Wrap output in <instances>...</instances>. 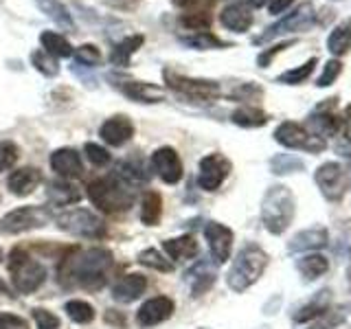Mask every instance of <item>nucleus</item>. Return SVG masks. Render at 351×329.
<instances>
[{
	"mask_svg": "<svg viewBox=\"0 0 351 329\" xmlns=\"http://www.w3.org/2000/svg\"><path fill=\"white\" fill-rule=\"evenodd\" d=\"M235 125L239 127H261L268 123V114L263 112L261 108H255V106H241L237 108L233 117H230Z\"/></svg>",
	"mask_w": 351,
	"mask_h": 329,
	"instance_id": "obj_29",
	"label": "nucleus"
},
{
	"mask_svg": "<svg viewBox=\"0 0 351 329\" xmlns=\"http://www.w3.org/2000/svg\"><path fill=\"white\" fill-rule=\"evenodd\" d=\"M42 182V173L36 167H22L11 171V175L7 178V186L9 191L18 195V197H25L29 193H33L38 189V184Z\"/></svg>",
	"mask_w": 351,
	"mask_h": 329,
	"instance_id": "obj_20",
	"label": "nucleus"
},
{
	"mask_svg": "<svg viewBox=\"0 0 351 329\" xmlns=\"http://www.w3.org/2000/svg\"><path fill=\"white\" fill-rule=\"evenodd\" d=\"M66 314H69V318H71L73 323H77V325L93 323L95 316H97L95 314V307L90 303H86V301H80V299L66 303Z\"/></svg>",
	"mask_w": 351,
	"mask_h": 329,
	"instance_id": "obj_34",
	"label": "nucleus"
},
{
	"mask_svg": "<svg viewBox=\"0 0 351 329\" xmlns=\"http://www.w3.org/2000/svg\"><path fill=\"white\" fill-rule=\"evenodd\" d=\"M51 167H53V171L64 175V180L66 178H80V175L84 173L80 151H75L71 147H62L58 151H53L51 154Z\"/></svg>",
	"mask_w": 351,
	"mask_h": 329,
	"instance_id": "obj_18",
	"label": "nucleus"
},
{
	"mask_svg": "<svg viewBox=\"0 0 351 329\" xmlns=\"http://www.w3.org/2000/svg\"><path fill=\"white\" fill-rule=\"evenodd\" d=\"M327 230L325 228H310V230H303V233L296 235L290 241V250L292 252H299V250H316V248H323L327 246Z\"/></svg>",
	"mask_w": 351,
	"mask_h": 329,
	"instance_id": "obj_26",
	"label": "nucleus"
},
{
	"mask_svg": "<svg viewBox=\"0 0 351 329\" xmlns=\"http://www.w3.org/2000/svg\"><path fill=\"white\" fill-rule=\"evenodd\" d=\"M0 259H3V250H0Z\"/></svg>",
	"mask_w": 351,
	"mask_h": 329,
	"instance_id": "obj_57",
	"label": "nucleus"
},
{
	"mask_svg": "<svg viewBox=\"0 0 351 329\" xmlns=\"http://www.w3.org/2000/svg\"><path fill=\"white\" fill-rule=\"evenodd\" d=\"M292 3H294V0H270V3H268V11H270L272 16H279V14H283V11L288 9Z\"/></svg>",
	"mask_w": 351,
	"mask_h": 329,
	"instance_id": "obj_49",
	"label": "nucleus"
},
{
	"mask_svg": "<svg viewBox=\"0 0 351 329\" xmlns=\"http://www.w3.org/2000/svg\"><path fill=\"white\" fill-rule=\"evenodd\" d=\"M152 169L158 173V178L167 184H176L182 180V160L171 147H160L152 154Z\"/></svg>",
	"mask_w": 351,
	"mask_h": 329,
	"instance_id": "obj_13",
	"label": "nucleus"
},
{
	"mask_svg": "<svg viewBox=\"0 0 351 329\" xmlns=\"http://www.w3.org/2000/svg\"><path fill=\"white\" fill-rule=\"evenodd\" d=\"M9 274L20 294H33L47 281V268L33 259L25 248H14L9 255Z\"/></svg>",
	"mask_w": 351,
	"mask_h": 329,
	"instance_id": "obj_5",
	"label": "nucleus"
},
{
	"mask_svg": "<svg viewBox=\"0 0 351 329\" xmlns=\"http://www.w3.org/2000/svg\"><path fill=\"white\" fill-rule=\"evenodd\" d=\"M274 141L281 143V145L288 149H301L310 154H318L325 149V141L321 136H316L314 132H307L299 123H292V121H285V123L277 127Z\"/></svg>",
	"mask_w": 351,
	"mask_h": 329,
	"instance_id": "obj_9",
	"label": "nucleus"
},
{
	"mask_svg": "<svg viewBox=\"0 0 351 329\" xmlns=\"http://www.w3.org/2000/svg\"><path fill=\"white\" fill-rule=\"evenodd\" d=\"M49 219L51 215L44 206H18L3 217L0 230H3L5 235H18V233H25V230L44 226Z\"/></svg>",
	"mask_w": 351,
	"mask_h": 329,
	"instance_id": "obj_10",
	"label": "nucleus"
},
{
	"mask_svg": "<svg viewBox=\"0 0 351 329\" xmlns=\"http://www.w3.org/2000/svg\"><path fill=\"white\" fill-rule=\"evenodd\" d=\"M294 217V195L288 186H270L268 193L263 195L261 204V219L272 235H281L288 230Z\"/></svg>",
	"mask_w": 351,
	"mask_h": 329,
	"instance_id": "obj_4",
	"label": "nucleus"
},
{
	"mask_svg": "<svg viewBox=\"0 0 351 329\" xmlns=\"http://www.w3.org/2000/svg\"><path fill=\"white\" fill-rule=\"evenodd\" d=\"M340 71H343V64H340L338 60H329V62L325 64V69H323V75L318 77L316 86H318V88H327V86H332V84L338 80Z\"/></svg>",
	"mask_w": 351,
	"mask_h": 329,
	"instance_id": "obj_43",
	"label": "nucleus"
},
{
	"mask_svg": "<svg viewBox=\"0 0 351 329\" xmlns=\"http://www.w3.org/2000/svg\"><path fill=\"white\" fill-rule=\"evenodd\" d=\"M193 3H197V0H173V5H178V7H191Z\"/></svg>",
	"mask_w": 351,
	"mask_h": 329,
	"instance_id": "obj_51",
	"label": "nucleus"
},
{
	"mask_svg": "<svg viewBox=\"0 0 351 329\" xmlns=\"http://www.w3.org/2000/svg\"><path fill=\"white\" fill-rule=\"evenodd\" d=\"M75 60L77 64L95 69V66L101 62V51H99L95 44H82L80 49H75Z\"/></svg>",
	"mask_w": 351,
	"mask_h": 329,
	"instance_id": "obj_38",
	"label": "nucleus"
},
{
	"mask_svg": "<svg viewBox=\"0 0 351 329\" xmlns=\"http://www.w3.org/2000/svg\"><path fill=\"white\" fill-rule=\"evenodd\" d=\"M33 318H36V325L40 329H58L60 327V318L49 310H42V307H36V310H33Z\"/></svg>",
	"mask_w": 351,
	"mask_h": 329,
	"instance_id": "obj_44",
	"label": "nucleus"
},
{
	"mask_svg": "<svg viewBox=\"0 0 351 329\" xmlns=\"http://www.w3.org/2000/svg\"><path fill=\"white\" fill-rule=\"evenodd\" d=\"M349 257H351V250H349ZM349 283H351V261H349Z\"/></svg>",
	"mask_w": 351,
	"mask_h": 329,
	"instance_id": "obj_56",
	"label": "nucleus"
},
{
	"mask_svg": "<svg viewBox=\"0 0 351 329\" xmlns=\"http://www.w3.org/2000/svg\"><path fill=\"white\" fill-rule=\"evenodd\" d=\"M173 310L176 305L169 296H156V299H149L147 303L141 305V310L136 312V323L141 327H154L171 318Z\"/></svg>",
	"mask_w": 351,
	"mask_h": 329,
	"instance_id": "obj_15",
	"label": "nucleus"
},
{
	"mask_svg": "<svg viewBox=\"0 0 351 329\" xmlns=\"http://www.w3.org/2000/svg\"><path fill=\"white\" fill-rule=\"evenodd\" d=\"M20 158V149L16 143L11 141H0V173L11 169Z\"/></svg>",
	"mask_w": 351,
	"mask_h": 329,
	"instance_id": "obj_39",
	"label": "nucleus"
},
{
	"mask_svg": "<svg viewBox=\"0 0 351 329\" xmlns=\"http://www.w3.org/2000/svg\"><path fill=\"white\" fill-rule=\"evenodd\" d=\"M36 5L40 7L44 16H49L55 22V25H60L62 29H69V31L75 29L73 16L69 14V9H66L60 0H36Z\"/></svg>",
	"mask_w": 351,
	"mask_h": 329,
	"instance_id": "obj_27",
	"label": "nucleus"
},
{
	"mask_svg": "<svg viewBox=\"0 0 351 329\" xmlns=\"http://www.w3.org/2000/svg\"><path fill=\"white\" fill-rule=\"evenodd\" d=\"M180 42L184 44V47L195 49V51H208V49H224V47H228L224 40L215 38L211 31H197V33H191V36H182Z\"/></svg>",
	"mask_w": 351,
	"mask_h": 329,
	"instance_id": "obj_30",
	"label": "nucleus"
},
{
	"mask_svg": "<svg viewBox=\"0 0 351 329\" xmlns=\"http://www.w3.org/2000/svg\"><path fill=\"white\" fill-rule=\"evenodd\" d=\"M292 44H294V40H288V42H281V44H277V47H272V49H268V51H263V53L259 55V58H257V64L263 69V66H268V64L272 62L274 55L281 53V51H285L288 47H292Z\"/></svg>",
	"mask_w": 351,
	"mask_h": 329,
	"instance_id": "obj_47",
	"label": "nucleus"
},
{
	"mask_svg": "<svg viewBox=\"0 0 351 329\" xmlns=\"http://www.w3.org/2000/svg\"><path fill=\"white\" fill-rule=\"evenodd\" d=\"M252 11L248 5L244 3H235V5H228L222 9V14H219V22H222V27L233 31V33H246L250 27H252Z\"/></svg>",
	"mask_w": 351,
	"mask_h": 329,
	"instance_id": "obj_19",
	"label": "nucleus"
},
{
	"mask_svg": "<svg viewBox=\"0 0 351 329\" xmlns=\"http://www.w3.org/2000/svg\"><path fill=\"white\" fill-rule=\"evenodd\" d=\"M40 44H42V51H47L49 55H53L55 60L58 58H71L75 53L73 44L66 40L62 33H55V31H42L40 33Z\"/></svg>",
	"mask_w": 351,
	"mask_h": 329,
	"instance_id": "obj_25",
	"label": "nucleus"
},
{
	"mask_svg": "<svg viewBox=\"0 0 351 329\" xmlns=\"http://www.w3.org/2000/svg\"><path fill=\"white\" fill-rule=\"evenodd\" d=\"M162 215V200L156 191H147L143 195V206H141V219L143 224L147 226H156L160 222Z\"/></svg>",
	"mask_w": 351,
	"mask_h": 329,
	"instance_id": "obj_32",
	"label": "nucleus"
},
{
	"mask_svg": "<svg viewBox=\"0 0 351 329\" xmlns=\"http://www.w3.org/2000/svg\"><path fill=\"white\" fill-rule=\"evenodd\" d=\"M31 64H33V69H36L38 73H42L44 77H55L60 73L58 60H55L53 55H49L47 51H42V49L31 53Z\"/></svg>",
	"mask_w": 351,
	"mask_h": 329,
	"instance_id": "obj_35",
	"label": "nucleus"
},
{
	"mask_svg": "<svg viewBox=\"0 0 351 329\" xmlns=\"http://www.w3.org/2000/svg\"><path fill=\"white\" fill-rule=\"evenodd\" d=\"M327 268H329L327 259L323 255H316V252H314V255L301 257V261H299V270H301V274H303L307 281L318 279L321 274L327 272Z\"/></svg>",
	"mask_w": 351,
	"mask_h": 329,
	"instance_id": "obj_33",
	"label": "nucleus"
},
{
	"mask_svg": "<svg viewBox=\"0 0 351 329\" xmlns=\"http://www.w3.org/2000/svg\"><path fill=\"white\" fill-rule=\"evenodd\" d=\"M266 3H270V0H248V7H263Z\"/></svg>",
	"mask_w": 351,
	"mask_h": 329,
	"instance_id": "obj_52",
	"label": "nucleus"
},
{
	"mask_svg": "<svg viewBox=\"0 0 351 329\" xmlns=\"http://www.w3.org/2000/svg\"><path fill=\"white\" fill-rule=\"evenodd\" d=\"M147 290V279L143 274H125L112 288V299L119 303H132Z\"/></svg>",
	"mask_w": 351,
	"mask_h": 329,
	"instance_id": "obj_21",
	"label": "nucleus"
},
{
	"mask_svg": "<svg viewBox=\"0 0 351 329\" xmlns=\"http://www.w3.org/2000/svg\"><path fill=\"white\" fill-rule=\"evenodd\" d=\"M0 329H29V323L16 314H0Z\"/></svg>",
	"mask_w": 351,
	"mask_h": 329,
	"instance_id": "obj_46",
	"label": "nucleus"
},
{
	"mask_svg": "<svg viewBox=\"0 0 351 329\" xmlns=\"http://www.w3.org/2000/svg\"><path fill=\"white\" fill-rule=\"evenodd\" d=\"M143 42H145V38L143 36H128L121 40L117 47L112 49V53H110V64L112 66H119V69H128L130 66V60H132V55H134L141 47H143Z\"/></svg>",
	"mask_w": 351,
	"mask_h": 329,
	"instance_id": "obj_23",
	"label": "nucleus"
},
{
	"mask_svg": "<svg viewBox=\"0 0 351 329\" xmlns=\"http://www.w3.org/2000/svg\"><path fill=\"white\" fill-rule=\"evenodd\" d=\"M230 173V160L222 154H208L200 160V175H197V182L204 191H215L219 189Z\"/></svg>",
	"mask_w": 351,
	"mask_h": 329,
	"instance_id": "obj_12",
	"label": "nucleus"
},
{
	"mask_svg": "<svg viewBox=\"0 0 351 329\" xmlns=\"http://www.w3.org/2000/svg\"><path fill=\"white\" fill-rule=\"evenodd\" d=\"M268 266V255L257 244H248L239 250L233 266L226 274V283L233 292H244L252 283H257Z\"/></svg>",
	"mask_w": 351,
	"mask_h": 329,
	"instance_id": "obj_3",
	"label": "nucleus"
},
{
	"mask_svg": "<svg viewBox=\"0 0 351 329\" xmlns=\"http://www.w3.org/2000/svg\"><path fill=\"white\" fill-rule=\"evenodd\" d=\"M316 58H312V60H307L303 66H299V69H292V71H288V73H283V75H279L277 77V82L279 84H288V86H296V84H303L307 77L312 75V71H314V66H316Z\"/></svg>",
	"mask_w": 351,
	"mask_h": 329,
	"instance_id": "obj_37",
	"label": "nucleus"
},
{
	"mask_svg": "<svg viewBox=\"0 0 351 329\" xmlns=\"http://www.w3.org/2000/svg\"><path fill=\"white\" fill-rule=\"evenodd\" d=\"M180 22H182L186 29H191L193 33H197V31H208V25H211V20H208V16H204V14L184 16Z\"/></svg>",
	"mask_w": 351,
	"mask_h": 329,
	"instance_id": "obj_45",
	"label": "nucleus"
},
{
	"mask_svg": "<svg viewBox=\"0 0 351 329\" xmlns=\"http://www.w3.org/2000/svg\"><path fill=\"white\" fill-rule=\"evenodd\" d=\"M189 277H191L193 296H202L215 283V270L208 266V263H197V266L189 272Z\"/></svg>",
	"mask_w": 351,
	"mask_h": 329,
	"instance_id": "obj_31",
	"label": "nucleus"
},
{
	"mask_svg": "<svg viewBox=\"0 0 351 329\" xmlns=\"http://www.w3.org/2000/svg\"><path fill=\"white\" fill-rule=\"evenodd\" d=\"M259 95H261V90L257 86H252V84H244L237 93H233V97L241 99V101H250V97H259Z\"/></svg>",
	"mask_w": 351,
	"mask_h": 329,
	"instance_id": "obj_48",
	"label": "nucleus"
},
{
	"mask_svg": "<svg viewBox=\"0 0 351 329\" xmlns=\"http://www.w3.org/2000/svg\"><path fill=\"white\" fill-rule=\"evenodd\" d=\"M314 180L321 193L332 202H340L349 189V173L343 164L338 162H325L316 169Z\"/></svg>",
	"mask_w": 351,
	"mask_h": 329,
	"instance_id": "obj_11",
	"label": "nucleus"
},
{
	"mask_svg": "<svg viewBox=\"0 0 351 329\" xmlns=\"http://www.w3.org/2000/svg\"><path fill=\"white\" fill-rule=\"evenodd\" d=\"M327 49L332 55H336V58L349 53V49H351V18L345 20V22H340V25L332 33H329Z\"/></svg>",
	"mask_w": 351,
	"mask_h": 329,
	"instance_id": "obj_28",
	"label": "nucleus"
},
{
	"mask_svg": "<svg viewBox=\"0 0 351 329\" xmlns=\"http://www.w3.org/2000/svg\"><path fill=\"white\" fill-rule=\"evenodd\" d=\"M114 268L112 252L106 248H69L60 263V281L69 288L101 290Z\"/></svg>",
	"mask_w": 351,
	"mask_h": 329,
	"instance_id": "obj_1",
	"label": "nucleus"
},
{
	"mask_svg": "<svg viewBox=\"0 0 351 329\" xmlns=\"http://www.w3.org/2000/svg\"><path fill=\"white\" fill-rule=\"evenodd\" d=\"M99 136H101L108 145L121 147V145H125L132 136H134V123H132L130 117H125V114H114L101 125V130H99Z\"/></svg>",
	"mask_w": 351,
	"mask_h": 329,
	"instance_id": "obj_16",
	"label": "nucleus"
},
{
	"mask_svg": "<svg viewBox=\"0 0 351 329\" xmlns=\"http://www.w3.org/2000/svg\"><path fill=\"white\" fill-rule=\"evenodd\" d=\"M58 226L66 230V233L90 237V239H101L106 235V224L95 213L88 211V208H73V211L62 213L58 217Z\"/></svg>",
	"mask_w": 351,
	"mask_h": 329,
	"instance_id": "obj_8",
	"label": "nucleus"
},
{
	"mask_svg": "<svg viewBox=\"0 0 351 329\" xmlns=\"http://www.w3.org/2000/svg\"><path fill=\"white\" fill-rule=\"evenodd\" d=\"M345 117H347V119H345V121H347V125H349V130H351V106L345 110Z\"/></svg>",
	"mask_w": 351,
	"mask_h": 329,
	"instance_id": "obj_54",
	"label": "nucleus"
},
{
	"mask_svg": "<svg viewBox=\"0 0 351 329\" xmlns=\"http://www.w3.org/2000/svg\"><path fill=\"white\" fill-rule=\"evenodd\" d=\"M47 197H49V202L55 206H66V204L80 202L82 191L66 180H55V182H49V186H47Z\"/></svg>",
	"mask_w": 351,
	"mask_h": 329,
	"instance_id": "obj_22",
	"label": "nucleus"
},
{
	"mask_svg": "<svg viewBox=\"0 0 351 329\" xmlns=\"http://www.w3.org/2000/svg\"><path fill=\"white\" fill-rule=\"evenodd\" d=\"M316 22V14H314V5L312 3H301L299 7H296L292 14L283 16L279 22H274V25H270L266 31L261 33L259 38H255L252 42L255 44H266L274 38L279 36H285V33H296V31H305L310 29L312 25Z\"/></svg>",
	"mask_w": 351,
	"mask_h": 329,
	"instance_id": "obj_7",
	"label": "nucleus"
},
{
	"mask_svg": "<svg viewBox=\"0 0 351 329\" xmlns=\"http://www.w3.org/2000/svg\"><path fill=\"white\" fill-rule=\"evenodd\" d=\"M162 248L176 261H186V259H193L197 255V241H195L193 235H182V237H176V239H167V241H162Z\"/></svg>",
	"mask_w": 351,
	"mask_h": 329,
	"instance_id": "obj_24",
	"label": "nucleus"
},
{
	"mask_svg": "<svg viewBox=\"0 0 351 329\" xmlns=\"http://www.w3.org/2000/svg\"><path fill=\"white\" fill-rule=\"evenodd\" d=\"M165 84H167L176 95H180L184 99L195 103H213L215 99H219L222 95V88H219L217 82L211 80H195V77H184L176 71L165 69L162 71Z\"/></svg>",
	"mask_w": 351,
	"mask_h": 329,
	"instance_id": "obj_6",
	"label": "nucleus"
},
{
	"mask_svg": "<svg viewBox=\"0 0 351 329\" xmlns=\"http://www.w3.org/2000/svg\"><path fill=\"white\" fill-rule=\"evenodd\" d=\"M0 292H5V294H11V288L5 283V281H0Z\"/></svg>",
	"mask_w": 351,
	"mask_h": 329,
	"instance_id": "obj_53",
	"label": "nucleus"
},
{
	"mask_svg": "<svg viewBox=\"0 0 351 329\" xmlns=\"http://www.w3.org/2000/svg\"><path fill=\"white\" fill-rule=\"evenodd\" d=\"M303 169V162L288 154H281V156L272 158V171L274 173H290V171H299Z\"/></svg>",
	"mask_w": 351,
	"mask_h": 329,
	"instance_id": "obj_41",
	"label": "nucleus"
},
{
	"mask_svg": "<svg viewBox=\"0 0 351 329\" xmlns=\"http://www.w3.org/2000/svg\"><path fill=\"white\" fill-rule=\"evenodd\" d=\"M325 312H327V303H325V301H314V303H310V305L301 307V310L294 314V321H296V323H305V321H310V318L323 316Z\"/></svg>",
	"mask_w": 351,
	"mask_h": 329,
	"instance_id": "obj_42",
	"label": "nucleus"
},
{
	"mask_svg": "<svg viewBox=\"0 0 351 329\" xmlns=\"http://www.w3.org/2000/svg\"><path fill=\"white\" fill-rule=\"evenodd\" d=\"M310 329H329L327 325H314V327H310Z\"/></svg>",
	"mask_w": 351,
	"mask_h": 329,
	"instance_id": "obj_55",
	"label": "nucleus"
},
{
	"mask_svg": "<svg viewBox=\"0 0 351 329\" xmlns=\"http://www.w3.org/2000/svg\"><path fill=\"white\" fill-rule=\"evenodd\" d=\"M88 197L93 200V204L104 213H123L134 204L136 191L132 189V184L128 180L121 178L119 173L106 175V178L93 180L88 184Z\"/></svg>",
	"mask_w": 351,
	"mask_h": 329,
	"instance_id": "obj_2",
	"label": "nucleus"
},
{
	"mask_svg": "<svg viewBox=\"0 0 351 329\" xmlns=\"http://www.w3.org/2000/svg\"><path fill=\"white\" fill-rule=\"evenodd\" d=\"M119 90L128 99H132V101H138V103H158L165 99V90L160 86L147 84V82H136V80L119 82Z\"/></svg>",
	"mask_w": 351,
	"mask_h": 329,
	"instance_id": "obj_17",
	"label": "nucleus"
},
{
	"mask_svg": "<svg viewBox=\"0 0 351 329\" xmlns=\"http://www.w3.org/2000/svg\"><path fill=\"white\" fill-rule=\"evenodd\" d=\"M141 266H145V268H152V270H158V272H171L173 266H171V261L169 259H165L158 250H154V248H147V250H143L138 252V259H136Z\"/></svg>",
	"mask_w": 351,
	"mask_h": 329,
	"instance_id": "obj_36",
	"label": "nucleus"
},
{
	"mask_svg": "<svg viewBox=\"0 0 351 329\" xmlns=\"http://www.w3.org/2000/svg\"><path fill=\"white\" fill-rule=\"evenodd\" d=\"M204 237L208 241V248L213 252V259L217 263H224L230 259V250H233V230L224 224L208 222L204 226Z\"/></svg>",
	"mask_w": 351,
	"mask_h": 329,
	"instance_id": "obj_14",
	"label": "nucleus"
},
{
	"mask_svg": "<svg viewBox=\"0 0 351 329\" xmlns=\"http://www.w3.org/2000/svg\"><path fill=\"white\" fill-rule=\"evenodd\" d=\"M106 323H110V325H117V327H125V316L121 314V312L108 310V312H106Z\"/></svg>",
	"mask_w": 351,
	"mask_h": 329,
	"instance_id": "obj_50",
	"label": "nucleus"
},
{
	"mask_svg": "<svg viewBox=\"0 0 351 329\" xmlns=\"http://www.w3.org/2000/svg\"><path fill=\"white\" fill-rule=\"evenodd\" d=\"M84 154L88 156V160L95 164V167H106V164L112 160V158H110V151L106 147H101V145H97V143H86Z\"/></svg>",
	"mask_w": 351,
	"mask_h": 329,
	"instance_id": "obj_40",
	"label": "nucleus"
}]
</instances>
